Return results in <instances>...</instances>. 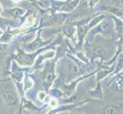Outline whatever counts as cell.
I'll return each mask as SVG.
<instances>
[{
  "label": "cell",
  "mask_w": 123,
  "mask_h": 114,
  "mask_svg": "<svg viewBox=\"0 0 123 114\" xmlns=\"http://www.w3.org/2000/svg\"><path fill=\"white\" fill-rule=\"evenodd\" d=\"M100 30L103 33H108L109 32V24L108 23H104L103 24L100 26Z\"/></svg>",
  "instance_id": "cell-3"
},
{
  "label": "cell",
  "mask_w": 123,
  "mask_h": 114,
  "mask_svg": "<svg viewBox=\"0 0 123 114\" xmlns=\"http://www.w3.org/2000/svg\"><path fill=\"white\" fill-rule=\"evenodd\" d=\"M118 111H119V109L112 106H107L103 109V113H118Z\"/></svg>",
  "instance_id": "cell-1"
},
{
  "label": "cell",
  "mask_w": 123,
  "mask_h": 114,
  "mask_svg": "<svg viewBox=\"0 0 123 114\" xmlns=\"http://www.w3.org/2000/svg\"><path fill=\"white\" fill-rule=\"evenodd\" d=\"M85 31H86V29H85V27L84 26H80V28H79V35L80 37H83L84 35V33H85Z\"/></svg>",
  "instance_id": "cell-5"
},
{
  "label": "cell",
  "mask_w": 123,
  "mask_h": 114,
  "mask_svg": "<svg viewBox=\"0 0 123 114\" xmlns=\"http://www.w3.org/2000/svg\"><path fill=\"white\" fill-rule=\"evenodd\" d=\"M91 94L92 96L96 97V98H103V94H102V90H101L100 86L99 85L98 87H96V89L95 91H92V94Z\"/></svg>",
  "instance_id": "cell-2"
},
{
  "label": "cell",
  "mask_w": 123,
  "mask_h": 114,
  "mask_svg": "<svg viewBox=\"0 0 123 114\" xmlns=\"http://www.w3.org/2000/svg\"><path fill=\"white\" fill-rule=\"evenodd\" d=\"M119 90L121 91H123V81L120 84V85H119Z\"/></svg>",
  "instance_id": "cell-7"
},
{
  "label": "cell",
  "mask_w": 123,
  "mask_h": 114,
  "mask_svg": "<svg viewBox=\"0 0 123 114\" xmlns=\"http://www.w3.org/2000/svg\"><path fill=\"white\" fill-rule=\"evenodd\" d=\"M6 99H7V100L8 101L9 103H14L15 101V97L12 95V94H7L6 95Z\"/></svg>",
  "instance_id": "cell-4"
},
{
  "label": "cell",
  "mask_w": 123,
  "mask_h": 114,
  "mask_svg": "<svg viewBox=\"0 0 123 114\" xmlns=\"http://www.w3.org/2000/svg\"><path fill=\"white\" fill-rule=\"evenodd\" d=\"M88 5H89V2L87 1H86V2L84 1L82 3V8H83V9H86V8L88 7Z\"/></svg>",
  "instance_id": "cell-6"
}]
</instances>
